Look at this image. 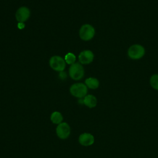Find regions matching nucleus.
Instances as JSON below:
<instances>
[{
	"instance_id": "obj_8",
	"label": "nucleus",
	"mask_w": 158,
	"mask_h": 158,
	"mask_svg": "<svg viewBox=\"0 0 158 158\" xmlns=\"http://www.w3.org/2000/svg\"><path fill=\"white\" fill-rule=\"evenodd\" d=\"M94 54L90 50L81 51L78 56V60L81 64H88L93 62Z\"/></svg>"
},
{
	"instance_id": "obj_2",
	"label": "nucleus",
	"mask_w": 158,
	"mask_h": 158,
	"mask_svg": "<svg viewBox=\"0 0 158 158\" xmlns=\"http://www.w3.org/2000/svg\"><path fill=\"white\" fill-rule=\"evenodd\" d=\"M69 75L71 78L75 80H79L84 76V69L78 62L72 64L69 70Z\"/></svg>"
},
{
	"instance_id": "obj_15",
	"label": "nucleus",
	"mask_w": 158,
	"mask_h": 158,
	"mask_svg": "<svg viewBox=\"0 0 158 158\" xmlns=\"http://www.w3.org/2000/svg\"><path fill=\"white\" fill-rule=\"evenodd\" d=\"M17 27L20 30H22L25 28V23L23 22H19L17 24Z\"/></svg>"
},
{
	"instance_id": "obj_10",
	"label": "nucleus",
	"mask_w": 158,
	"mask_h": 158,
	"mask_svg": "<svg viewBox=\"0 0 158 158\" xmlns=\"http://www.w3.org/2000/svg\"><path fill=\"white\" fill-rule=\"evenodd\" d=\"M83 101L84 104L89 108L94 107L97 104V99L92 94H88L85 96Z\"/></svg>"
},
{
	"instance_id": "obj_5",
	"label": "nucleus",
	"mask_w": 158,
	"mask_h": 158,
	"mask_svg": "<svg viewBox=\"0 0 158 158\" xmlns=\"http://www.w3.org/2000/svg\"><path fill=\"white\" fill-rule=\"evenodd\" d=\"M49 65L54 70L60 72L65 69L66 62L60 56H54L49 60Z\"/></svg>"
},
{
	"instance_id": "obj_1",
	"label": "nucleus",
	"mask_w": 158,
	"mask_h": 158,
	"mask_svg": "<svg viewBox=\"0 0 158 158\" xmlns=\"http://www.w3.org/2000/svg\"><path fill=\"white\" fill-rule=\"evenodd\" d=\"M88 88L86 85L82 83H77L73 84L70 88L71 94L78 98H83L86 96Z\"/></svg>"
},
{
	"instance_id": "obj_9",
	"label": "nucleus",
	"mask_w": 158,
	"mask_h": 158,
	"mask_svg": "<svg viewBox=\"0 0 158 158\" xmlns=\"http://www.w3.org/2000/svg\"><path fill=\"white\" fill-rule=\"evenodd\" d=\"M78 141L80 144L88 146L92 145L94 141V136L89 133H84L80 135L78 138Z\"/></svg>"
},
{
	"instance_id": "obj_11",
	"label": "nucleus",
	"mask_w": 158,
	"mask_h": 158,
	"mask_svg": "<svg viewBox=\"0 0 158 158\" xmlns=\"http://www.w3.org/2000/svg\"><path fill=\"white\" fill-rule=\"evenodd\" d=\"M85 85L88 88L94 89L99 87V82L97 78H93V77H89L85 80Z\"/></svg>"
},
{
	"instance_id": "obj_7",
	"label": "nucleus",
	"mask_w": 158,
	"mask_h": 158,
	"mask_svg": "<svg viewBox=\"0 0 158 158\" xmlns=\"http://www.w3.org/2000/svg\"><path fill=\"white\" fill-rule=\"evenodd\" d=\"M30 16V11L27 7H20L18 9L15 14V19L19 22L27 21Z\"/></svg>"
},
{
	"instance_id": "obj_14",
	"label": "nucleus",
	"mask_w": 158,
	"mask_h": 158,
	"mask_svg": "<svg viewBox=\"0 0 158 158\" xmlns=\"http://www.w3.org/2000/svg\"><path fill=\"white\" fill-rule=\"evenodd\" d=\"M150 84L154 89L158 90V74H154L151 77Z\"/></svg>"
},
{
	"instance_id": "obj_13",
	"label": "nucleus",
	"mask_w": 158,
	"mask_h": 158,
	"mask_svg": "<svg viewBox=\"0 0 158 158\" xmlns=\"http://www.w3.org/2000/svg\"><path fill=\"white\" fill-rule=\"evenodd\" d=\"M75 60H76V56L73 53L69 52L65 56V61L68 64L72 65L75 63Z\"/></svg>"
},
{
	"instance_id": "obj_4",
	"label": "nucleus",
	"mask_w": 158,
	"mask_h": 158,
	"mask_svg": "<svg viewBox=\"0 0 158 158\" xmlns=\"http://www.w3.org/2000/svg\"><path fill=\"white\" fill-rule=\"evenodd\" d=\"M95 34L94 27L89 24H85L82 25L79 31V35L81 40L84 41H89L91 40Z\"/></svg>"
},
{
	"instance_id": "obj_12",
	"label": "nucleus",
	"mask_w": 158,
	"mask_h": 158,
	"mask_svg": "<svg viewBox=\"0 0 158 158\" xmlns=\"http://www.w3.org/2000/svg\"><path fill=\"white\" fill-rule=\"evenodd\" d=\"M63 117L59 112H54L51 115V120L54 124H59L62 123Z\"/></svg>"
},
{
	"instance_id": "obj_3",
	"label": "nucleus",
	"mask_w": 158,
	"mask_h": 158,
	"mask_svg": "<svg viewBox=\"0 0 158 158\" xmlns=\"http://www.w3.org/2000/svg\"><path fill=\"white\" fill-rule=\"evenodd\" d=\"M145 49L140 44H133L131 46L128 50V56L131 59H139L144 56Z\"/></svg>"
},
{
	"instance_id": "obj_6",
	"label": "nucleus",
	"mask_w": 158,
	"mask_h": 158,
	"mask_svg": "<svg viewBox=\"0 0 158 158\" xmlns=\"http://www.w3.org/2000/svg\"><path fill=\"white\" fill-rule=\"evenodd\" d=\"M56 134L60 139H65L67 138L70 134V128L69 124L65 122L58 124L56 128Z\"/></svg>"
}]
</instances>
